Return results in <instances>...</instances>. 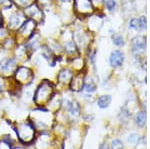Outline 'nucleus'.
Returning a JSON list of instances; mask_svg holds the SVG:
<instances>
[{
  "label": "nucleus",
  "mask_w": 150,
  "mask_h": 149,
  "mask_svg": "<svg viewBox=\"0 0 150 149\" xmlns=\"http://www.w3.org/2000/svg\"><path fill=\"white\" fill-rule=\"evenodd\" d=\"M2 14L4 18V25L12 34H14L26 20V16L24 15L22 9L14 8L12 10L2 12Z\"/></svg>",
  "instance_id": "nucleus-1"
},
{
  "label": "nucleus",
  "mask_w": 150,
  "mask_h": 149,
  "mask_svg": "<svg viewBox=\"0 0 150 149\" xmlns=\"http://www.w3.org/2000/svg\"><path fill=\"white\" fill-rule=\"evenodd\" d=\"M54 86L47 79L43 80L37 86L33 96V101L37 105H46L54 96Z\"/></svg>",
  "instance_id": "nucleus-2"
},
{
  "label": "nucleus",
  "mask_w": 150,
  "mask_h": 149,
  "mask_svg": "<svg viewBox=\"0 0 150 149\" xmlns=\"http://www.w3.org/2000/svg\"><path fill=\"white\" fill-rule=\"evenodd\" d=\"M38 27H39V25L34 20L26 18V20L22 23V25L13 34L17 44H22L27 39H29L38 30Z\"/></svg>",
  "instance_id": "nucleus-3"
},
{
  "label": "nucleus",
  "mask_w": 150,
  "mask_h": 149,
  "mask_svg": "<svg viewBox=\"0 0 150 149\" xmlns=\"http://www.w3.org/2000/svg\"><path fill=\"white\" fill-rule=\"evenodd\" d=\"M20 62L12 53H9L0 59V77L10 78L14 75Z\"/></svg>",
  "instance_id": "nucleus-4"
},
{
  "label": "nucleus",
  "mask_w": 150,
  "mask_h": 149,
  "mask_svg": "<svg viewBox=\"0 0 150 149\" xmlns=\"http://www.w3.org/2000/svg\"><path fill=\"white\" fill-rule=\"evenodd\" d=\"M72 8L77 17H90L95 11L92 0H73Z\"/></svg>",
  "instance_id": "nucleus-5"
},
{
  "label": "nucleus",
  "mask_w": 150,
  "mask_h": 149,
  "mask_svg": "<svg viewBox=\"0 0 150 149\" xmlns=\"http://www.w3.org/2000/svg\"><path fill=\"white\" fill-rule=\"evenodd\" d=\"M14 79L20 85H28L32 83L33 79L35 77V73L31 67L24 64H19L17 69L14 72Z\"/></svg>",
  "instance_id": "nucleus-6"
},
{
  "label": "nucleus",
  "mask_w": 150,
  "mask_h": 149,
  "mask_svg": "<svg viewBox=\"0 0 150 149\" xmlns=\"http://www.w3.org/2000/svg\"><path fill=\"white\" fill-rule=\"evenodd\" d=\"M24 15L26 16V18L28 19H32L34 20L38 25H41V24L44 23L45 21V12L43 9H41L35 2H33L32 4L28 5L27 7H25L24 9H22Z\"/></svg>",
  "instance_id": "nucleus-7"
},
{
  "label": "nucleus",
  "mask_w": 150,
  "mask_h": 149,
  "mask_svg": "<svg viewBox=\"0 0 150 149\" xmlns=\"http://www.w3.org/2000/svg\"><path fill=\"white\" fill-rule=\"evenodd\" d=\"M131 50L136 55L144 53L146 50V38L141 35L133 37L131 40Z\"/></svg>",
  "instance_id": "nucleus-8"
},
{
  "label": "nucleus",
  "mask_w": 150,
  "mask_h": 149,
  "mask_svg": "<svg viewBox=\"0 0 150 149\" xmlns=\"http://www.w3.org/2000/svg\"><path fill=\"white\" fill-rule=\"evenodd\" d=\"M125 60V54L124 52L119 49H115L111 51L109 55V64L112 68H119L123 65Z\"/></svg>",
  "instance_id": "nucleus-9"
},
{
  "label": "nucleus",
  "mask_w": 150,
  "mask_h": 149,
  "mask_svg": "<svg viewBox=\"0 0 150 149\" xmlns=\"http://www.w3.org/2000/svg\"><path fill=\"white\" fill-rule=\"evenodd\" d=\"M84 80H85V77L82 74V72H78V73L73 75L71 81L69 83V87L72 91H75V92H79V91L83 90V86H84Z\"/></svg>",
  "instance_id": "nucleus-10"
},
{
  "label": "nucleus",
  "mask_w": 150,
  "mask_h": 149,
  "mask_svg": "<svg viewBox=\"0 0 150 149\" xmlns=\"http://www.w3.org/2000/svg\"><path fill=\"white\" fill-rule=\"evenodd\" d=\"M73 75H74V72L72 69L68 68V67H63L57 73V80L59 83L69 84L72 77H73Z\"/></svg>",
  "instance_id": "nucleus-11"
},
{
  "label": "nucleus",
  "mask_w": 150,
  "mask_h": 149,
  "mask_svg": "<svg viewBox=\"0 0 150 149\" xmlns=\"http://www.w3.org/2000/svg\"><path fill=\"white\" fill-rule=\"evenodd\" d=\"M35 3L44 12L57 9V0H35Z\"/></svg>",
  "instance_id": "nucleus-12"
},
{
  "label": "nucleus",
  "mask_w": 150,
  "mask_h": 149,
  "mask_svg": "<svg viewBox=\"0 0 150 149\" xmlns=\"http://www.w3.org/2000/svg\"><path fill=\"white\" fill-rule=\"evenodd\" d=\"M66 108L72 116L76 117V116H79V115H80L81 106H80V104H79V102L76 101V100H68V101H67Z\"/></svg>",
  "instance_id": "nucleus-13"
},
{
  "label": "nucleus",
  "mask_w": 150,
  "mask_h": 149,
  "mask_svg": "<svg viewBox=\"0 0 150 149\" xmlns=\"http://www.w3.org/2000/svg\"><path fill=\"white\" fill-rule=\"evenodd\" d=\"M111 101H112L111 95H101L97 98V106L101 109H105L110 106Z\"/></svg>",
  "instance_id": "nucleus-14"
},
{
  "label": "nucleus",
  "mask_w": 150,
  "mask_h": 149,
  "mask_svg": "<svg viewBox=\"0 0 150 149\" xmlns=\"http://www.w3.org/2000/svg\"><path fill=\"white\" fill-rule=\"evenodd\" d=\"M104 8L106 9L108 12L110 13H113L117 10V7H118V4L116 2V0H103L102 2Z\"/></svg>",
  "instance_id": "nucleus-15"
},
{
  "label": "nucleus",
  "mask_w": 150,
  "mask_h": 149,
  "mask_svg": "<svg viewBox=\"0 0 150 149\" xmlns=\"http://www.w3.org/2000/svg\"><path fill=\"white\" fill-rule=\"evenodd\" d=\"M97 85H96L95 81L93 79H85L84 80V86H83V90L86 91L87 93H92L96 90Z\"/></svg>",
  "instance_id": "nucleus-16"
},
{
  "label": "nucleus",
  "mask_w": 150,
  "mask_h": 149,
  "mask_svg": "<svg viewBox=\"0 0 150 149\" xmlns=\"http://www.w3.org/2000/svg\"><path fill=\"white\" fill-rule=\"evenodd\" d=\"M111 39H112V43L116 47H123L125 45V39L121 34L114 33L112 35V37H111Z\"/></svg>",
  "instance_id": "nucleus-17"
},
{
  "label": "nucleus",
  "mask_w": 150,
  "mask_h": 149,
  "mask_svg": "<svg viewBox=\"0 0 150 149\" xmlns=\"http://www.w3.org/2000/svg\"><path fill=\"white\" fill-rule=\"evenodd\" d=\"M135 122L139 127H144L146 124V113L144 111L137 112L136 116H135Z\"/></svg>",
  "instance_id": "nucleus-18"
},
{
  "label": "nucleus",
  "mask_w": 150,
  "mask_h": 149,
  "mask_svg": "<svg viewBox=\"0 0 150 149\" xmlns=\"http://www.w3.org/2000/svg\"><path fill=\"white\" fill-rule=\"evenodd\" d=\"M13 2V4L16 6V8L18 9H24L25 7L32 4L33 2H35V0H11Z\"/></svg>",
  "instance_id": "nucleus-19"
},
{
  "label": "nucleus",
  "mask_w": 150,
  "mask_h": 149,
  "mask_svg": "<svg viewBox=\"0 0 150 149\" xmlns=\"http://www.w3.org/2000/svg\"><path fill=\"white\" fill-rule=\"evenodd\" d=\"M128 27L129 29L138 31L139 30V22H138V18H132L131 20L129 21V24H128Z\"/></svg>",
  "instance_id": "nucleus-20"
},
{
  "label": "nucleus",
  "mask_w": 150,
  "mask_h": 149,
  "mask_svg": "<svg viewBox=\"0 0 150 149\" xmlns=\"http://www.w3.org/2000/svg\"><path fill=\"white\" fill-rule=\"evenodd\" d=\"M110 149H123V143L119 139H114L111 141Z\"/></svg>",
  "instance_id": "nucleus-21"
},
{
  "label": "nucleus",
  "mask_w": 150,
  "mask_h": 149,
  "mask_svg": "<svg viewBox=\"0 0 150 149\" xmlns=\"http://www.w3.org/2000/svg\"><path fill=\"white\" fill-rule=\"evenodd\" d=\"M138 22H139V30L140 31L146 30V17L144 15H142L138 19Z\"/></svg>",
  "instance_id": "nucleus-22"
},
{
  "label": "nucleus",
  "mask_w": 150,
  "mask_h": 149,
  "mask_svg": "<svg viewBox=\"0 0 150 149\" xmlns=\"http://www.w3.org/2000/svg\"><path fill=\"white\" fill-rule=\"evenodd\" d=\"M141 139V137L138 135V134H131V135L128 137V142L133 143V144H136L139 142V140Z\"/></svg>",
  "instance_id": "nucleus-23"
},
{
  "label": "nucleus",
  "mask_w": 150,
  "mask_h": 149,
  "mask_svg": "<svg viewBox=\"0 0 150 149\" xmlns=\"http://www.w3.org/2000/svg\"><path fill=\"white\" fill-rule=\"evenodd\" d=\"M4 25V18H3V14H2L1 10H0V26Z\"/></svg>",
  "instance_id": "nucleus-24"
},
{
  "label": "nucleus",
  "mask_w": 150,
  "mask_h": 149,
  "mask_svg": "<svg viewBox=\"0 0 150 149\" xmlns=\"http://www.w3.org/2000/svg\"><path fill=\"white\" fill-rule=\"evenodd\" d=\"M3 90H4V85L2 83V81H0V94L3 92Z\"/></svg>",
  "instance_id": "nucleus-25"
},
{
  "label": "nucleus",
  "mask_w": 150,
  "mask_h": 149,
  "mask_svg": "<svg viewBox=\"0 0 150 149\" xmlns=\"http://www.w3.org/2000/svg\"><path fill=\"white\" fill-rule=\"evenodd\" d=\"M92 2H93V4L95 3V2H98V3H101V4H102L103 0H92Z\"/></svg>",
  "instance_id": "nucleus-26"
},
{
  "label": "nucleus",
  "mask_w": 150,
  "mask_h": 149,
  "mask_svg": "<svg viewBox=\"0 0 150 149\" xmlns=\"http://www.w3.org/2000/svg\"><path fill=\"white\" fill-rule=\"evenodd\" d=\"M99 149H108V148H107V146H105V145H101Z\"/></svg>",
  "instance_id": "nucleus-27"
}]
</instances>
